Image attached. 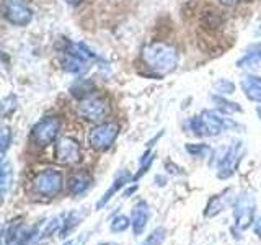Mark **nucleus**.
<instances>
[{"label":"nucleus","instance_id":"2eb2a0df","mask_svg":"<svg viewBox=\"0 0 261 245\" xmlns=\"http://www.w3.org/2000/svg\"><path fill=\"white\" fill-rule=\"evenodd\" d=\"M8 142H10V129L4 128V131H2V145H4V151L8 147Z\"/></svg>","mask_w":261,"mask_h":245},{"label":"nucleus","instance_id":"20e7f679","mask_svg":"<svg viewBox=\"0 0 261 245\" xmlns=\"http://www.w3.org/2000/svg\"><path fill=\"white\" fill-rule=\"evenodd\" d=\"M119 134V128L114 122H101L95 126L88 134V144L96 151H106L113 145L114 139Z\"/></svg>","mask_w":261,"mask_h":245},{"label":"nucleus","instance_id":"f8f14e48","mask_svg":"<svg viewBox=\"0 0 261 245\" xmlns=\"http://www.w3.org/2000/svg\"><path fill=\"white\" fill-rule=\"evenodd\" d=\"M93 88L95 87H93L92 82H88L85 79H79L75 84L70 87V93L75 98H79V100H85V98L92 96V93H93L92 90Z\"/></svg>","mask_w":261,"mask_h":245},{"label":"nucleus","instance_id":"dca6fc26","mask_svg":"<svg viewBox=\"0 0 261 245\" xmlns=\"http://www.w3.org/2000/svg\"><path fill=\"white\" fill-rule=\"evenodd\" d=\"M219 2L222 5H225V7H237L242 2V0H219Z\"/></svg>","mask_w":261,"mask_h":245},{"label":"nucleus","instance_id":"a211bd4d","mask_svg":"<svg viewBox=\"0 0 261 245\" xmlns=\"http://www.w3.org/2000/svg\"><path fill=\"white\" fill-rule=\"evenodd\" d=\"M259 118H261V110H259Z\"/></svg>","mask_w":261,"mask_h":245},{"label":"nucleus","instance_id":"39448f33","mask_svg":"<svg viewBox=\"0 0 261 245\" xmlns=\"http://www.w3.org/2000/svg\"><path fill=\"white\" fill-rule=\"evenodd\" d=\"M77 111L84 119L96 122V121H103L106 116H108L111 108H110V103L106 102L105 98L92 95V96L85 98V100H80Z\"/></svg>","mask_w":261,"mask_h":245},{"label":"nucleus","instance_id":"0eeeda50","mask_svg":"<svg viewBox=\"0 0 261 245\" xmlns=\"http://www.w3.org/2000/svg\"><path fill=\"white\" fill-rule=\"evenodd\" d=\"M56 160L65 163V165H72L77 163L82 159L80 145L75 139L72 137H61L56 144Z\"/></svg>","mask_w":261,"mask_h":245},{"label":"nucleus","instance_id":"423d86ee","mask_svg":"<svg viewBox=\"0 0 261 245\" xmlns=\"http://www.w3.org/2000/svg\"><path fill=\"white\" fill-rule=\"evenodd\" d=\"M59 131H61V119L56 116H47L44 119H41L38 125L33 128L31 139L38 145L44 147L54 141L57 134H59Z\"/></svg>","mask_w":261,"mask_h":245},{"label":"nucleus","instance_id":"7ed1b4c3","mask_svg":"<svg viewBox=\"0 0 261 245\" xmlns=\"http://www.w3.org/2000/svg\"><path fill=\"white\" fill-rule=\"evenodd\" d=\"M2 12L5 20L13 27H27L33 20V10L24 0H4Z\"/></svg>","mask_w":261,"mask_h":245},{"label":"nucleus","instance_id":"1a4fd4ad","mask_svg":"<svg viewBox=\"0 0 261 245\" xmlns=\"http://www.w3.org/2000/svg\"><path fill=\"white\" fill-rule=\"evenodd\" d=\"M62 67L65 72L69 74H75V76H80L88 69V61L82 59V57L72 54V53H65L64 51V59H62Z\"/></svg>","mask_w":261,"mask_h":245},{"label":"nucleus","instance_id":"6e6552de","mask_svg":"<svg viewBox=\"0 0 261 245\" xmlns=\"http://www.w3.org/2000/svg\"><path fill=\"white\" fill-rule=\"evenodd\" d=\"M61 185H62V175L56 170H46L43 174H39L35 180L36 190L47 194L57 193L61 190Z\"/></svg>","mask_w":261,"mask_h":245},{"label":"nucleus","instance_id":"f3484780","mask_svg":"<svg viewBox=\"0 0 261 245\" xmlns=\"http://www.w3.org/2000/svg\"><path fill=\"white\" fill-rule=\"evenodd\" d=\"M65 4H69V5H72V7H75V5H79V4H82L84 0H64Z\"/></svg>","mask_w":261,"mask_h":245},{"label":"nucleus","instance_id":"4468645a","mask_svg":"<svg viewBox=\"0 0 261 245\" xmlns=\"http://www.w3.org/2000/svg\"><path fill=\"white\" fill-rule=\"evenodd\" d=\"M216 92L219 93H224V95H228V93H232L233 90H235V85L232 84L230 80H225V79H220L219 82H216Z\"/></svg>","mask_w":261,"mask_h":245},{"label":"nucleus","instance_id":"9b49d317","mask_svg":"<svg viewBox=\"0 0 261 245\" xmlns=\"http://www.w3.org/2000/svg\"><path fill=\"white\" fill-rule=\"evenodd\" d=\"M258 65H261V43L248 47V51L243 54V57L237 61V67L240 69L258 67Z\"/></svg>","mask_w":261,"mask_h":245},{"label":"nucleus","instance_id":"9d476101","mask_svg":"<svg viewBox=\"0 0 261 245\" xmlns=\"http://www.w3.org/2000/svg\"><path fill=\"white\" fill-rule=\"evenodd\" d=\"M242 88L248 100L261 103V77L247 76L242 80Z\"/></svg>","mask_w":261,"mask_h":245},{"label":"nucleus","instance_id":"ddd939ff","mask_svg":"<svg viewBox=\"0 0 261 245\" xmlns=\"http://www.w3.org/2000/svg\"><path fill=\"white\" fill-rule=\"evenodd\" d=\"M214 100V103L217 105V108L219 110H222V111H228V113H240L242 108L237 103H232V102H227L225 98H220V96H214L212 98Z\"/></svg>","mask_w":261,"mask_h":245},{"label":"nucleus","instance_id":"f03ea898","mask_svg":"<svg viewBox=\"0 0 261 245\" xmlns=\"http://www.w3.org/2000/svg\"><path fill=\"white\" fill-rule=\"evenodd\" d=\"M232 122L227 118H222L216 111H204L199 116L191 119V128L194 134L199 136H217L225 126H230Z\"/></svg>","mask_w":261,"mask_h":245},{"label":"nucleus","instance_id":"f257e3e1","mask_svg":"<svg viewBox=\"0 0 261 245\" xmlns=\"http://www.w3.org/2000/svg\"><path fill=\"white\" fill-rule=\"evenodd\" d=\"M142 61L150 70L157 74H170L176 69L179 62V54L175 46L162 41H153V43L142 47Z\"/></svg>","mask_w":261,"mask_h":245}]
</instances>
